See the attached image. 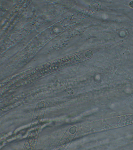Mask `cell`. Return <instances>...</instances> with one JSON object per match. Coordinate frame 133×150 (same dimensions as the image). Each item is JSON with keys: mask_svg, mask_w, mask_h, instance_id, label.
<instances>
[{"mask_svg": "<svg viewBox=\"0 0 133 150\" xmlns=\"http://www.w3.org/2000/svg\"><path fill=\"white\" fill-rule=\"evenodd\" d=\"M129 5L131 8H133V1H132L129 2Z\"/></svg>", "mask_w": 133, "mask_h": 150, "instance_id": "cell-2", "label": "cell"}, {"mask_svg": "<svg viewBox=\"0 0 133 150\" xmlns=\"http://www.w3.org/2000/svg\"><path fill=\"white\" fill-rule=\"evenodd\" d=\"M133 123V114L115 117L114 127H121Z\"/></svg>", "mask_w": 133, "mask_h": 150, "instance_id": "cell-1", "label": "cell"}]
</instances>
